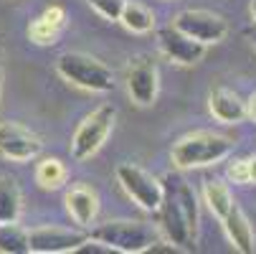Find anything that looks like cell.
Segmentation results:
<instances>
[{"label": "cell", "mask_w": 256, "mask_h": 254, "mask_svg": "<svg viewBox=\"0 0 256 254\" xmlns=\"http://www.w3.org/2000/svg\"><path fill=\"white\" fill-rule=\"evenodd\" d=\"M203 198H206L210 213L218 216V219H224L228 213V208L236 203L234 196H231V188L226 183H221V180H206L203 183Z\"/></svg>", "instance_id": "obj_16"}, {"label": "cell", "mask_w": 256, "mask_h": 254, "mask_svg": "<svg viewBox=\"0 0 256 254\" xmlns=\"http://www.w3.org/2000/svg\"><path fill=\"white\" fill-rule=\"evenodd\" d=\"M56 71L71 82L74 87H82L86 92H112L114 89V74L104 66L99 59L84 54V51H66L56 59Z\"/></svg>", "instance_id": "obj_4"}, {"label": "cell", "mask_w": 256, "mask_h": 254, "mask_svg": "<svg viewBox=\"0 0 256 254\" xmlns=\"http://www.w3.org/2000/svg\"><path fill=\"white\" fill-rule=\"evenodd\" d=\"M96 244H104L109 251H122V254H142L150 251L155 241H160L158 229H152L144 221H132V219H114L104 221L92 229L89 234Z\"/></svg>", "instance_id": "obj_3"}, {"label": "cell", "mask_w": 256, "mask_h": 254, "mask_svg": "<svg viewBox=\"0 0 256 254\" xmlns=\"http://www.w3.org/2000/svg\"><path fill=\"white\" fill-rule=\"evenodd\" d=\"M86 3L106 21H120V13L124 8L127 0H86Z\"/></svg>", "instance_id": "obj_21"}, {"label": "cell", "mask_w": 256, "mask_h": 254, "mask_svg": "<svg viewBox=\"0 0 256 254\" xmlns=\"http://www.w3.org/2000/svg\"><path fill=\"white\" fill-rule=\"evenodd\" d=\"M41 150H44V142L33 130L10 120L0 122V155L3 158L26 163V160L38 158Z\"/></svg>", "instance_id": "obj_10"}, {"label": "cell", "mask_w": 256, "mask_h": 254, "mask_svg": "<svg viewBox=\"0 0 256 254\" xmlns=\"http://www.w3.org/2000/svg\"><path fill=\"white\" fill-rule=\"evenodd\" d=\"M89 241L86 231L64 229V226H41L28 231V249L33 254H66L79 251Z\"/></svg>", "instance_id": "obj_9"}, {"label": "cell", "mask_w": 256, "mask_h": 254, "mask_svg": "<svg viewBox=\"0 0 256 254\" xmlns=\"http://www.w3.org/2000/svg\"><path fill=\"white\" fill-rule=\"evenodd\" d=\"M246 117H251L254 122H256V92L248 97V102H246Z\"/></svg>", "instance_id": "obj_24"}, {"label": "cell", "mask_w": 256, "mask_h": 254, "mask_svg": "<svg viewBox=\"0 0 256 254\" xmlns=\"http://www.w3.org/2000/svg\"><path fill=\"white\" fill-rule=\"evenodd\" d=\"M162 201L158 206V224L162 236L180 251L196 249L198 198L193 186L180 173H168L162 180Z\"/></svg>", "instance_id": "obj_1"}, {"label": "cell", "mask_w": 256, "mask_h": 254, "mask_svg": "<svg viewBox=\"0 0 256 254\" xmlns=\"http://www.w3.org/2000/svg\"><path fill=\"white\" fill-rule=\"evenodd\" d=\"M114 120H117V110L112 104H102L92 115H86L79 122L74 137H71V158L74 160L92 158L109 137V132L114 127Z\"/></svg>", "instance_id": "obj_5"}, {"label": "cell", "mask_w": 256, "mask_h": 254, "mask_svg": "<svg viewBox=\"0 0 256 254\" xmlns=\"http://www.w3.org/2000/svg\"><path fill=\"white\" fill-rule=\"evenodd\" d=\"M208 110L218 122H226V125H236L246 120V102H241V97L231 89L218 87L210 92L208 97Z\"/></svg>", "instance_id": "obj_13"}, {"label": "cell", "mask_w": 256, "mask_h": 254, "mask_svg": "<svg viewBox=\"0 0 256 254\" xmlns=\"http://www.w3.org/2000/svg\"><path fill=\"white\" fill-rule=\"evenodd\" d=\"M36 180H38L41 188H48V191H56L66 183V168L61 160L56 158H46L38 163V168H36Z\"/></svg>", "instance_id": "obj_20"}, {"label": "cell", "mask_w": 256, "mask_h": 254, "mask_svg": "<svg viewBox=\"0 0 256 254\" xmlns=\"http://www.w3.org/2000/svg\"><path fill=\"white\" fill-rule=\"evenodd\" d=\"M248 39H251V44H254V46H256V26H254V28H251V31H248Z\"/></svg>", "instance_id": "obj_25"}, {"label": "cell", "mask_w": 256, "mask_h": 254, "mask_svg": "<svg viewBox=\"0 0 256 254\" xmlns=\"http://www.w3.org/2000/svg\"><path fill=\"white\" fill-rule=\"evenodd\" d=\"M160 89V71L152 56H134L127 66V92L134 104L150 107L158 99Z\"/></svg>", "instance_id": "obj_8"}, {"label": "cell", "mask_w": 256, "mask_h": 254, "mask_svg": "<svg viewBox=\"0 0 256 254\" xmlns=\"http://www.w3.org/2000/svg\"><path fill=\"white\" fill-rule=\"evenodd\" d=\"M158 46H160V51H162L170 61L182 64V66L198 64V61L206 56V49H208L206 44L190 39L188 33H182V31L175 28L172 23L158 31Z\"/></svg>", "instance_id": "obj_11"}, {"label": "cell", "mask_w": 256, "mask_h": 254, "mask_svg": "<svg viewBox=\"0 0 256 254\" xmlns=\"http://www.w3.org/2000/svg\"><path fill=\"white\" fill-rule=\"evenodd\" d=\"M224 224V231L228 236V241L234 244L236 251L241 254H254L256 249V236H254V229H251V221L246 219V213L238 208V203H234L228 208V213L221 219Z\"/></svg>", "instance_id": "obj_12"}, {"label": "cell", "mask_w": 256, "mask_h": 254, "mask_svg": "<svg viewBox=\"0 0 256 254\" xmlns=\"http://www.w3.org/2000/svg\"><path fill=\"white\" fill-rule=\"evenodd\" d=\"M66 208L79 226H92L99 213V196L89 186H74L66 193Z\"/></svg>", "instance_id": "obj_14"}, {"label": "cell", "mask_w": 256, "mask_h": 254, "mask_svg": "<svg viewBox=\"0 0 256 254\" xmlns=\"http://www.w3.org/2000/svg\"><path fill=\"white\" fill-rule=\"evenodd\" d=\"M234 140L221 135V132H210V130H198L186 137H180L172 145V163L180 170L188 168H203L213 165L218 160H224L234 150Z\"/></svg>", "instance_id": "obj_2"}, {"label": "cell", "mask_w": 256, "mask_h": 254, "mask_svg": "<svg viewBox=\"0 0 256 254\" xmlns=\"http://www.w3.org/2000/svg\"><path fill=\"white\" fill-rule=\"evenodd\" d=\"M251 16H254V21H256V0H251Z\"/></svg>", "instance_id": "obj_27"}, {"label": "cell", "mask_w": 256, "mask_h": 254, "mask_svg": "<svg viewBox=\"0 0 256 254\" xmlns=\"http://www.w3.org/2000/svg\"><path fill=\"white\" fill-rule=\"evenodd\" d=\"M172 26L180 28L182 33H188L190 39L210 46V44H221L228 33V23L224 16H218L213 11H180L172 18Z\"/></svg>", "instance_id": "obj_7"}, {"label": "cell", "mask_w": 256, "mask_h": 254, "mask_svg": "<svg viewBox=\"0 0 256 254\" xmlns=\"http://www.w3.org/2000/svg\"><path fill=\"white\" fill-rule=\"evenodd\" d=\"M0 82H3V49H0Z\"/></svg>", "instance_id": "obj_26"}, {"label": "cell", "mask_w": 256, "mask_h": 254, "mask_svg": "<svg viewBox=\"0 0 256 254\" xmlns=\"http://www.w3.org/2000/svg\"><path fill=\"white\" fill-rule=\"evenodd\" d=\"M20 216V188L13 178L0 175V221H18Z\"/></svg>", "instance_id": "obj_17"}, {"label": "cell", "mask_w": 256, "mask_h": 254, "mask_svg": "<svg viewBox=\"0 0 256 254\" xmlns=\"http://www.w3.org/2000/svg\"><path fill=\"white\" fill-rule=\"evenodd\" d=\"M64 21H66V13L61 6H48L38 18H36L28 28V36H30V41L33 44H38V46H48V44H56L58 39V33L64 28Z\"/></svg>", "instance_id": "obj_15"}, {"label": "cell", "mask_w": 256, "mask_h": 254, "mask_svg": "<svg viewBox=\"0 0 256 254\" xmlns=\"http://www.w3.org/2000/svg\"><path fill=\"white\" fill-rule=\"evenodd\" d=\"M117 180L124 188V193L144 211H158L160 201H162V183L148 173L144 168L134 165V163H122L117 165Z\"/></svg>", "instance_id": "obj_6"}, {"label": "cell", "mask_w": 256, "mask_h": 254, "mask_svg": "<svg viewBox=\"0 0 256 254\" xmlns=\"http://www.w3.org/2000/svg\"><path fill=\"white\" fill-rule=\"evenodd\" d=\"M246 170H248V183H256V155L246 158Z\"/></svg>", "instance_id": "obj_23"}, {"label": "cell", "mask_w": 256, "mask_h": 254, "mask_svg": "<svg viewBox=\"0 0 256 254\" xmlns=\"http://www.w3.org/2000/svg\"><path fill=\"white\" fill-rule=\"evenodd\" d=\"M228 178L234 180V183H248V170H246V158L244 160H236L231 168H228Z\"/></svg>", "instance_id": "obj_22"}, {"label": "cell", "mask_w": 256, "mask_h": 254, "mask_svg": "<svg viewBox=\"0 0 256 254\" xmlns=\"http://www.w3.org/2000/svg\"><path fill=\"white\" fill-rule=\"evenodd\" d=\"M120 23L132 33H148L155 28V16L150 8H144L140 3H124V8L120 13Z\"/></svg>", "instance_id": "obj_19"}, {"label": "cell", "mask_w": 256, "mask_h": 254, "mask_svg": "<svg viewBox=\"0 0 256 254\" xmlns=\"http://www.w3.org/2000/svg\"><path fill=\"white\" fill-rule=\"evenodd\" d=\"M28 231L18 221H0V254H28Z\"/></svg>", "instance_id": "obj_18"}]
</instances>
